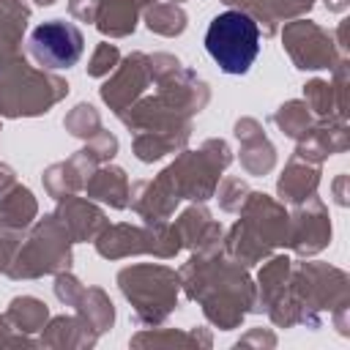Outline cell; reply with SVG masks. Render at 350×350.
Segmentation results:
<instances>
[{
  "instance_id": "obj_1",
  "label": "cell",
  "mask_w": 350,
  "mask_h": 350,
  "mask_svg": "<svg viewBox=\"0 0 350 350\" xmlns=\"http://www.w3.org/2000/svg\"><path fill=\"white\" fill-rule=\"evenodd\" d=\"M205 49L224 74H243L260 52V27L243 11H221L205 30Z\"/></svg>"
},
{
  "instance_id": "obj_2",
  "label": "cell",
  "mask_w": 350,
  "mask_h": 350,
  "mask_svg": "<svg viewBox=\"0 0 350 350\" xmlns=\"http://www.w3.org/2000/svg\"><path fill=\"white\" fill-rule=\"evenodd\" d=\"M82 33L63 22V19H55V22H44L38 25L33 33H30V49H33V57L46 66V68H68L79 60L82 55Z\"/></svg>"
}]
</instances>
